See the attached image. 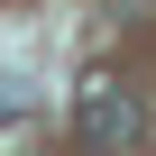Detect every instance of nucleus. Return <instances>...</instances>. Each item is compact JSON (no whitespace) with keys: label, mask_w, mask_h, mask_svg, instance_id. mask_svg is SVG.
Instances as JSON below:
<instances>
[{"label":"nucleus","mask_w":156,"mask_h":156,"mask_svg":"<svg viewBox=\"0 0 156 156\" xmlns=\"http://www.w3.org/2000/svg\"><path fill=\"white\" fill-rule=\"evenodd\" d=\"M73 129H83V147H92V156H129V147L147 138V110L110 83V73H92V83L73 92Z\"/></svg>","instance_id":"nucleus-1"}]
</instances>
